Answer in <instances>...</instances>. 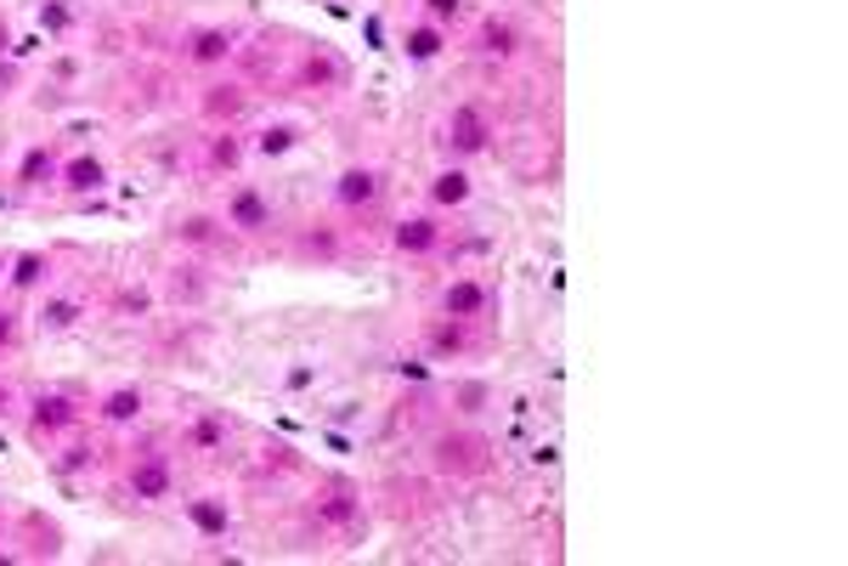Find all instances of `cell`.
<instances>
[{
	"mask_svg": "<svg viewBox=\"0 0 848 566\" xmlns=\"http://www.w3.org/2000/svg\"><path fill=\"white\" fill-rule=\"evenodd\" d=\"M441 148L453 154V159H475V154H486V148H492V119H486V108L459 103L453 114H447V125H441Z\"/></svg>",
	"mask_w": 848,
	"mask_h": 566,
	"instance_id": "cell-1",
	"label": "cell"
},
{
	"mask_svg": "<svg viewBox=\"0 0 848 566\" xmlns=\"http://www.w3.org/2000/svg\"><path fill=\"white\" fill-rule=\"evenodd\" d=\"M272 199L261 193L255 181H238L232 193H227V216H221V227H232V232H243V239H261V232H272Z\"/></svg>",
	"mask_w": 848,
	"mask_h": 566,
	"instance_id": "cell-2",
	"label": "cell"
},
{
	"mask_svg": "<svg viewBox=\"0 0 848 566\" xmlns=\"http://www.w3.org/2000/svg\"><path fill=\"white\" fill-rule=\"evenodd\" d=\"M170 493H176L170 459H165V453H142V459L130 464V499H136V504H165Z\"/></svg>",
	"mask_w": 848,
	"mask_h": 566,
	"instance_id": "cell-3",
	"label": "cell"
},
{
	"mask_svg": "<svg viewBox=\"0 0 848 566\" xmlns=\"http://www.w3.org/2000/svg\"><path fill=\"white\" fill-rule=\"evenodd\" d=\"M74 424H80V402L69 391H40L29 402V431L34 437H63V431H74Z\"/></svg>",
	"mask_w": 848,
	"mask_h": 566,
	"instance_id": "cell-4",
	"label": "cell"
},
{
	"mask_svg": "<svg viewBox=\"0 0 848 566\" xmlns=\"http://www.w3.org/2000/svg\"><path fill=\"white\" fill-rule=\"evenodd\" d=\"M57 187L69 199H91V193H103L108 187V165H103V154H74V159H63V170H57Z\"/></svg>",
	"mask_w": 848,
	"mask_h": 566,
	"instance_id": "cell-5",
	"label": "cell"
},
{
	"mask_svg": "<svg viewBox=\"0 0 848 566\" xmlns=\"http://www.w3.org/2000/svg\"><path fill=\"white\" fill-rule=\"evenodd\" d=\"M486 306H492V290L481 277H453L441 290V317H459V323H475V317H486Z\"/></svg>",
	"mask_w": 848,
	"mask_h": 566,
	"instance_id": "cell-6",
	"label": "cell"
},
{
	"mask_svg": "<svg viewBox=\"0 0 848 566\" xmlns=\"http://www.w3.org/2000/svg\"><path fill=\"white\" fill-rule=\"evenodd\" d=\"M379 193H385V176L374 165H352V170H339V181H334V199L345 210H368V205H379Z\"/></svg>",
	"mask_w": 848,
	"mask_h": 566,
	"instance_id": "cell-7",
	"label": "cell"
},
{
	"mask_svg": "<svg viewBox=\"0 0 848 566\" xmlns=\"http://www.w3.org/2000/svg\"><path fill=\"white\" fill-rule=\"evenodd\" d=\"M181 510H187V522H192L198 538H232V504L221 493H198Z\"/></svg>",
	"mask_w": 848,
	"mask_h": 566,
	"instance_id": "cell-8",
	"label": "cell"
},
{
	"mask_svg": "<svg viewBox=\"0 0 848 566\" xmlns=\"http://www.w3.org/2000/svg\"><path fill=\"white\" fill-rule=\"evenodd\" d=\"M57 170H63V159L45 148V142H34V148L18 159V170H12V187H18V193H34V187H57Z\"/></svg>",
	"mask_w": 848,
	"mask_h": 566,
	"instance_id": "cell-9",
	"label": "cell"
},
{
	"mask_svg": "<svg viewBox=\"0 0 848 566\" xmlns=\"http://www.w3.org/2000/svg\"><path fill=\"white\" fill-rule=\"evenodd\" d=\"M441 244V227H436V216H402L390 227V250L396 255H430Z\"/></svg>",
	"mask_w": 848,
	"mask_h": 566,
	"instance_id": "cell-10",
	"label": "cell"
},
{
	"mask_svg": "<svg viewBox=\"0 0 848 566\" xmlns=\"http://www.w3.org/2000/svg\"><path fill=\"white\" fill-rule=\"evenodd\" d=\"M470 199H475V181H470L464 165H447V170L430 176V205L436 210H464Z\"/></svg>",
	"mask_w": 848,
	"mask_h": 566,
	"instance_id": "cell-11",
	"label": "cell"
},
{
	"mask_svg": "<svg viewBox=\"0 0 848 566\" xmlns=\"http://www.w3.org/2000/svg\"><path fill=\"white\" fill-rule=\"evenodd\" d=\"M45 277H52V255H40V250H18V255L7 261V290H12V295L45 290Z\"/></svg>",
	"mask_w": 848,
	"mask_h": 566,
	"instance_id": "cell-12",
	"label": "cell"
},
{
	"mask_svg": "<svg viewBox=\"0 0 848 566\" xmlns=\"http://www.w3.org/2000/svg\"><path fill=\"white\" fill-rule=\"evenodd\" d=\"M232 29H192L187 34V63H198V69H221L227 57H232Z\"/></svg>",
	"mask_w": 848,
	"mask_h": 566,
	"instance_id": "cell-13",
	"label": "cell"
},
{
	"mask_svg": "<svg viewBox=\"0 0 848 566\" xmlns=\"http://www.w3.org/2000/svg\"><path fill=\"white\" fill-rule=\"evenodd\" d=\"M80 317H85V306L74 295H45L34 312V328L40 335H69V328H80Z\"/></svg>",
	"mask_w": 848,
	"mask_h": 566,
	"instance_id": "cell-14",
	"label": "cell"
},
{
	"mask_svg": "<svg viewBox=\"0 0 848 566\" xmlns=\"http://www.w3.org/2000/svg\"><path fill=\"white\" fill-rule=\"evenodd\" d=\"M142 408H147L142 386H114V391H103V402H96V419L103 424H136Z\"/></svg>",
	"mask_w": 848,
	"mask_h": 566,
	"instance_id": "cell-15",
	"label": "cell"
},
{
	"mask_svg": "<svg viewBox=\"0 0 848 566\" xmlns=\"http://www.w3.org/2000/svg\"><path fill=\"white\" fill-rule=\"evenodd\" d=\"M441 52H447V29H441V23H430V18H425V23H413V29L402 34V57H408V63H436Z\"/></svg>",
	"mask_w": 848,
	"mask_h": 566,
	"instance_id": "cell-16",
	"label": "cell"
},
{
	"mask_svg": "<svg viewBox=\"0 0 848 566\" xmlns=\"http://www.w3.org/2000/svg\"><path fill=\"white\" fill-rule=\"evenodd\" d=\"M425 340H430V357H459V352H470V335H464L459 317H436Z\"/></svg>",
	"mask_w": 848,
	"mask_h": 566,
	"instance_id": "cell-17",
	"label": "cell"
},
{
	"mask_svg": "<svg viewBox=\"0 0 848 566\" xmlns=\"http://www.w3.org/2000/svg\"><path fill=\"white\" fill-rule=\"evenodd\" d=\"M515 45H521V34H515L510 23L492 18V23L481 29V57H498V63H504V57H515Z\"/></svg>",
	"mask_w": 848,
	"mask_h": 566,
	"instance_id": "cell-18",
	"label": "cell"
},
{
	"mask_svg": "<svg viewBox=\"0 0 848 566\" xmlns=\"http://www.w3.org/2000/svg\"><path fill=\"white\" fill-rule=\"evenodd\" d=\"M294 148V125H266V130H255V154L261 159H283Z\"/></svg>",
	"mask_w": 848,
	"mask_h": 566,
	"instance_id": "cell-19",
	"label": "cell"
},
{
	"mask_svg": "<svg viewBox=\"0 0 848 566\" xmlns=\"http://www.w3.org/2000/svg\"><path fill=\"white\" fill-rule=\"evenodd\" d=\"M187 442H192L198 453H216V448L227 442V419H216V413H210V419H198L192 431H187Z\"/></svg>",
	"mask_w": 848,
	"mask_h": 566,
	"instance_id": "cell-20",
	"label": "cell"
},
{
	"mask_svg": "<svg viewBox=\"0 0 848 566\" xmlns=\"http://www.w3.org/2000/svg\"><path fill=\"white\" fill-rule=\"evenodd\" d=\"M216 227H221L216 216H187V221H176V239H181V244H210Z\"/></svg>",
	"mask_w": 848,
	"mask_h": 566,
	"instance_id": "cell-21",
	"label": "cell"
},
{
	"mask_svg": "<svg viewBox=\"0 0 848 566\" xmlns=\"http://www.w3.org/2000/svg\"><path fill=\"white\" fill-rule=\"evenodd\" d=\"M210 165L238 170V165H243V142H238V136H216V142H210Z\"/></svg>",
	"mask_w": 848,
	"mask_h": 566,
	"instance_id": "cell-22",
	"label": "cell"
},
{
	"mask_svg": "<svg viewBox=\"0 0 848 566\" xmlns=\"http://www.w3.org/2000/svg\"><path fill=\"white\" fill-rule=\"evenodd\" d=\"M419 7H425V18H430V23H441V29L464 18V0H419Z\"/></svg>",
	"mask_w": 848,
	"mask_h": 566,
	"instance_id": "cell-23",
	"label": "cell"
},
{
	"mask_svg": "<svg viewBox=\"0 0 848 566\" xmlns=\"http://www.w3.org/2000/svg\"><path fill=\"white\" fill-rule=\"evenodd\" d=\"M85 464H91V448H85V442H69V448L57 453V470H63V476H80Z\"/></svg>",
	"mask_w": 848,
	"mask_h": 566,
	"instance_id": "cell-24",
	"label": "cell"
},
{
	"mask_svg": "<svg viewBox=\"0 0 848 566\" xmlns=\"http://www.w3.org/2000/svg\"><path fill=\"white\" fill-rule=\"evenodd\" d=\"M352 515H357L352 493H328V504H323V522H352Z\"/></svg>",
	"mask_w": 848,
	"mask_h": 566,
	"instance_id": "cell-25",
	"label": "cell"
},
{
	"mask_svg": "<svg viewBox=\"0 0 848 566\" xmlns=\"http://www.w3.org/2000/svg\"><path fill=\"white\" fill-rule=\"evenodd\" d=\"M40 23L52 29V34H63V29L74 23V12H69V7H40Z\"/></svg>",
	"mask_w": 848,
	"mask_h": 566,
	"instance_id": "cell-26",
	"label": "cell"
},
{
	"mask_svg": "<svg viewBox=\"0 0 848 566\" xmlns=\"http://www.w3.org/2000/svg\"><path fill=\"white\" fill-rule=\"evenodd\" d=\"M18 340V312H0V352Z\"/></svg>",
	"mask_w": 848,
	"mask_h": 566,
	"instance_id": "cell-27",
	"label": "cell"
},
{
	"mask_svg": "<svg viewBox=\"0 0 848 566\" xmlns=\"http://www.w3.org/2000/svg\"><path fill=\"white\" fill-rule=\"evenodd\" d=\"M317 380V368L312 363H301V368H289V391H301V386H312Z\"/></svg>",
	"mask_w": 848,
	"mask_h": 566,
	"instance_id": "cell-28",
	"label": "cell"
},
{
	"mask_svg": "<svg viewBox=\"0 0 848 566\" xmlns=\"http://www.w3.org/2000/svg\"><path fill=\"white\" fill-rule=\"evenodd\" d=\"M459 402H464V413H475V408L486 402V391H481V386H464V391H459Z\"/></svg>",
	"mask_w": 848,
	"mask_h": 566,
	"instance_id": "cell-29",
	"label": "cell"
},
{
	"mask_svg": "<svg viewBox=\"0 0 848 566\" xmlns=\"http://www.w3.org/2000/svg\"><path fill=\"white\" fill-rule=\"evenodd\" d=\"M12 402H18V397H12V386L0 380V413H12Z\"/></svg>",
	"mask_w": 848,
	"mask_h": 566,
	"instance_id": "cell-30",
	"label": "cell"
},
{
	"mask_svg": "<svg viewBox=\"0 0 848 566\" xmlns=\"http://www.w3.org/2000/svg\"><path fill=\"white\" fill-rule=\"evenodd\" d=\"M7 261H12V255H0V283H7Z\"/></svg>",
	"mask_w": 848,
	"mask_h": 566,
	"instance_id": "cell-31",
	"label": "cell"
}]
</instances>
